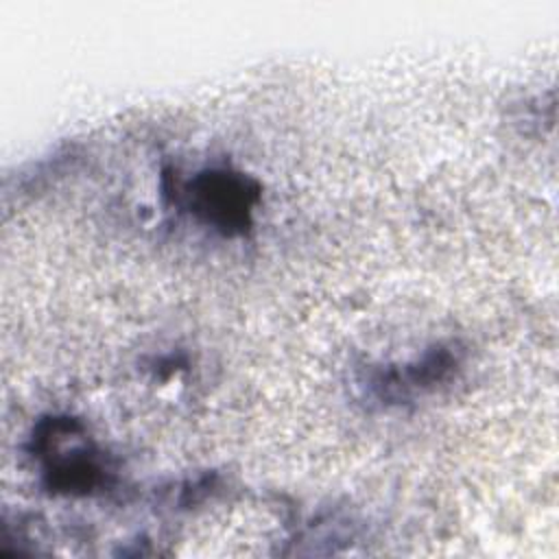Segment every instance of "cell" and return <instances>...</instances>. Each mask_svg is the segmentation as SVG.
Masks as SVG:
<instances>
[{"label":"cell","mask_w":559,"mask_h":559,"mask_svg":"<svg viewBox=\"0 0 559 559\" xmlns=\"http://www.w3.org/2000/svg\"><path fill=\"white\" fill-rule=\"evenodd\" d=\"M181 197L199 221L231 236L251 225L260 186L242 173L203 170L183 186Z\"/></svg>","instance_id":"obj_1"},{"label":"cell","mask_w":559,"mask_h":559,"mask_svg":"<svg viewBox=\"0 0 559 559\" xmlns=\"http://www.w3.org/2000/svg\"><path fill=\"white\" fill-rule=\"evenodd\" d=\"M463 349L456 343H439L426 349L413 362L400 367H378L369 371L367 395L384 406L413 402L421 393H430L445 384L461 369Z\"/></svg>","instance_id":"obj_2"}]
</instances>
